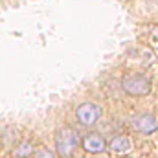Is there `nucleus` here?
<instances>
[{
  "mask_svg": "<svg viewBox=\"0 0 158 158\" xmlns=\"http://www.w3.org/2000/svg\"><path fill=\"white\" fill-rule=\"evenodd\" d=\"M31 153H33V145L28 143V142H24V143H20V145L13 151V156L15 158H26V156H30Z\"/></svg>",
  "mask_w": 158,
  "mask_h": 158,
  "instance_id": "7",
  "label": "nucleus"
},
{
  "mask_svg": "<svg viewBox=\"0 0 158 158\" xmlns=\"http://www.w3.org/2000/svg\"><path fill=\"white\" fill-rule=\"evenodd\" d=\"M101 116V109L94 103H83L77 107V118L83 125H94Z\"/></svg>",
  "mask_w": 158,
  "mask_h": 158,
  "instance_id": "3",
  "label": "nucleus"
},
{
  "mask_svg": "<svg viewBox=\"0 0 158 158\" xmlns=\"http://www.w3.org/2000/svg\"><path fill=\"white\" fill-rule=\"evenodd\" d=\"M114 153H125V151H129L131 149V142H129V138L127 136H116L112 142H110V145H109Z\"/></svg>",
  "mask_w": 158,
  "mask_h": 158,
  "instance_id": "6",
  "label": "nucleus"
},
{
  "mask_svg": "<svg viewBox=\"0 0 158 158\" xmlns=\"http://www.w3.org/2000/svg\"><path fill=\"white\" fill-rule=\"evenodd\" d=\"M123 88L129 92V94H134V96H143L149 92L151 85L149 81L142 76H129V77L123 79Z\"/></svg>",
  "mask_w": 158,
  "mask_h": 158,
  "instance_id": "2",
  "label": "nucleus"
},
{
  "mask_svg": "<svg viewBox=\"0 0 158 158\" xmlns=\"http://www.w3.org/2000/svg\"><path fill=\"white\" fill-rule=\"evenodd\" d=\"M83 147L88 153H103L105 151V142L98 134H86L83 140Z\"/></svg>",
  "mask_w": 158,
  "mask_h": 158,
  "instance_id": "4",
  "label": "nucleus"
},
{
  "mask_svg": "<svg viewBox=\"0 0 158 158\" xmlns=\"http://www.w3.org/2000/svg\"><path fill=\"white\" fill-rule=\"evenodd\" d=\"M134 129L140 131V132L149 134V132H155V131H156V121H155L153 116L143 114V116H140V118L134 119Z\"/></svg>",
  "mask_w": 158,
  "mask_h": 158,
  "instance_id": "5",
  "label": "nucleus"
},
{
  "mask_svg": "<svg viewBox=\"0 0 158 158\" xmlns=\"http://www.w3.org/2000/svg\"><path fill=\"white\" fill-rule=\"evenodd\" d=\"M77 145V136L72 129H61L57 132V153L61 156H70Z\"/></svg>",
  "mask_w": 158,
  "mask_h": 158,
  "instance_id": "1",
  "label": "nucleus"
},
{
  "mask_svg": "<svg viewBox=\"0 0 158 158\" xmlns=\"http://www.w3.org/2000/svg\"><path fill=\"white\" fill-rule=\"evenodd\" d=\"M37 158H53V155L50 153V151H46V149H42L39 155H37Z\"/></svg>",
  "mask_w": 158,
  "mask_h": 158,
  "instance_id": "8",
  "label": "nucleus"
}]
</instances>
